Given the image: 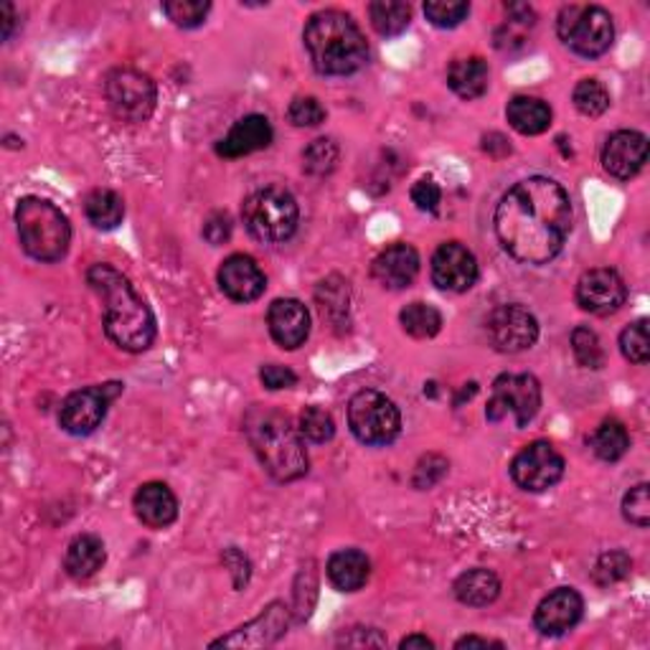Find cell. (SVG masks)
<instances>
[{
	"instance_id": "34",
	"label": "cell",
	"mask_w": 650,
	"mask_h": 650,
	"mask_svg": "<svg viewBox=\"0 0 650 650\" xmlns=\"http://www.w3.org/2000/svg\"><path fill=\"white\" fill-rule=\"evenodd\" d=\"M574 107H577L585 117H600L602 112H608L610 107V92L602 81L597 79H582L577 87H574Z\"/></svg>"
},
{
	"instance_id": "11",
	"label": "cell",
	"mask_w": 650,
	"mask_h": 650,
	"mask_svg": "<svg viewBox=\"0 0 650 650\" xmlns=\"http://www.w3.org/2000/svg\"><path fill=\"white\" fill-rule=\"evenodd\" d=\"M123 392V384H97L87 388H77L62 402L59 409V424L69 435L85 437L100 428L107 417L112 399Z\"/></svg>"
},
{
	"instance_id": "3",
	"label": "cell",
	"mask_w": 650,
	"mask_h": 650,
	"mask_svg": "<svg viewBox=\"0 0 650 650\" xmlns=\"http://www.w3.org/2000/svg\"><path fill=\"white\" fill-rule=\"evenodd\" d=\"M303 43L318 74L348 77L369 62V43L361 28L343 11H318L303 28Z\"/></svg>"
},
{
	"instance_id": "10",
	"label": "cell",
	"mask_w": 650,
	"mask_h": 650,
	"mask_svg": "<svg viewBox=\"0 0 650 650\" xmlns=\"http://www.w3.org/2000/svg\"><path fill=\"white\" fill-rule=\"evenodd\" d=\"M104 97L112 115L123 123H145L158 102V89L148 74L138 69H112L104 77Z\"/></svg>"
},
{
	"instance_id": "52",
	"label": "cell",
	"mask_w": 650,
	"mask_h": 650,
	"mask_svg": "<svg viewBox=\"0 0 650 650\" xmlns=\"http://www.w3.org/2000/svg\"><path fill=\"white\" fill-rule=\"evenodd\" d=\"M399 648H435V642H432L428 635H407V638L399 642Z\"/></svg>"
},
{
	"instance_id": "12",
	"label": "cell",
	"mask_w": 650,
	"mask_h": 650,
	"mask_svg": "<svg viewBox=\"0 0 650 650\" xmlns=\"http://www.w3.org/2000/svg\"><path fill=\"white\" fill-rule=\"evenodd\" d=\"M485 333L500 354H521L539 341V320L524 305L506 303L485 318Z\"/></svg>"
},
{
	"instance_id": "19",
	"label": "cell",
	"mask_w": 650,
	"mask_h": 650,
	"mask_svg": "<svg viewBox=\"0 0 650 650\" xmlns=\"http://www.w3.org/2000/svg\"><path fill=\"white\" fill-rule=\"evenodd\" d=\"M288 620H290V610L282 602H272L263 615H257L252 623H246L242 627H237L234 633L227 635V638L214 640L212 646H227V648H263V646H272L275 640H280L288 630Z\"/></svg>"
},
{
	"instance_id": "35",
	"label": "cell",
	"mask_w": 650,
	"mask_h": 650,
	"mask_svg": "<svg viewBox=\"0 0 650 650\" xmlns=\"http://www.w3.org/2000/svg\"><path fill=\"white\" fill-rule=\"evenodd\" d=\"M297 430H301L303 439H308L313 445L331 443L335 435L333 417L320 407H305L301 412V424H297Z\"/></svg>"
},
{
	"instance_id": "45",
	"label": "cell",
	"mask_w": 650,
	"mask_h": 650,
	"mask_svg": "<svg viewBox=\"0 0 650 650\" xmlns=\"http://www.w3.org/2000/svg\"><path fill=\"white\" fill-rule=\"evenodd\" d=\"M445 473H447V460L439 458V455H428V458L420 460V466L415 470V488L428 490L432 485L443 481Z\"/></svg>"
},
{
	"instance_id": "50",
	"label": "cell",
	"mask_w": 650,
	"mask_h": 650,
	"mask_svg": "<svg viewBox=\"0 0 650 650\" xmlns=\"http://www.w3.org/2000/svg\"><path fill=\"white\" fill-rule=\"evenodd\" d=\"M0 16H3V41H11L13 28H16V9L11 3H5L0 9Z\"/></svg>"
},
{
	"instance_id": "13",
	"label": "cell",
	"mask_w": 650,
	"mask_h": 650,
	"mask_svg": "<svg viewBox=\"0 0 650 650\" xmlns=\"http://www.w3.org/2000/svg\"><path fill=\"white\" fill-rule=\"evenodd\" d=\"M564 458L557 447L544 439L526 445L511 462V477L519 488L528 493H544L562 481Z\"/></svg>"
},
{
	"instance_id": "38",
	"label": "cell",
	"mask_w": 650,
	"mask_h": 650,
	"mask_svg": "<svg viewBox=\"0 0 650 650\" xmlns=\"http://www.w3.org/2000/svg\"><path fill=\"white\" fill-rule=\"evenodd\" d=\"M470 3L466 0H430L424 3V16L437 28H455L468 18Z\"/></svg>"
},
{
	"instance_id": "18",
	"label": "cell",
	"mask_w": 650,
	"mask_h": 650,
	"mask_svg": "<svg viewBox=\"0 0 650 650\" xmlns=\"http://www.w3.org/2000/svg\"><path fill=\"white\" fill-rule=\"evenodd\" d=\"M219 288L229 301L252 303L263 297L267 278L250 254H231L219 267Z\"/></svg>"
},
{
	"instance_id": "26",
	"label": "cell",
	"mask_w": 650,
	"mask_h": 650,
	"mask_svg": "<svg viewBox=\"0 0 650 650\" xmlns=\"http://www.w3.org/2000/svg\"><path fill=\"white\" fill-rule=\"evenodd\" d=\"M506 117L515 132L521 136H541L551 125V107L539 97L519 94L508 102Z\"/></svg>"
},
{
	"instance_id": "23",
	"label": "cell",
	"mask_w": 650,
	"mask_h": 650,
	"mask_svg": "<svg viewBox=\"0 0 650 650\" xmlns=\"http://www.w3.org/2000/svg\"><path fill=\"white\" fill-rule=\"evenodd\" d=\"M136 515L148 528H168L178 519V500L166 483H143L132 498Z\"/></svg>"
},
{
	"instance_id": "39",
	"label": "cell",
	"mask_w": 650,
	"mask_h": 650,
	"mask_svg": "<svg viewBox=\"0 0 650 650\" xmlns=\"http://www.w3.org/2000/svg\"><path fill=\"white\" fill-rule=\"evenodd\" d=\"M572 351L577 356V361L585 366V369H600L604 364V351L602 343L597 339V333L592 328L579 326L572 331Z\"/></svg>"
},
{
	"instance_id": "1",
	"label": "cell",
	"mask_w": 650,
	"mask_h": 650,
	"mask_svg": "<svg viewBox=\"0 0 650 650\" xmlns=\"http://www.w3.org/2000/svg\"><path fill=\"white\" fill-rule=\"evenodd\" d=\"M572 201L551 178L532 176L500 199L493 216L496 237L521 265H549L564 250L572 231Z\"/></svg>"
},
{
	"instance_id": "25",
	"label": "cell",
	"mask_w": 650,
	"mask_h": 650,
	"mask_svg": "<svg viewBox=\"0 0 650 650\" xmlns=\"http://www.w3.org/2000/svg\"><path fill=\"white\" fill-rule=\"evenodd\" d=\"M488 81H490V72L485 59L481 56H466V59H455L447 69V85L460 100H477L488 92Z\"/></svg>"
},
{
	"instance_id": "22",
	"label": "cell",
	"mask_w": 650,
	"mask_h": 650,
	"mask_svg": "<svg viewBox=\"0 0 650 650\" xmlns=\"http://www.w3.org/2000/svg\"><path fill=\"white\" fill-rule=\"evenodd\" d=\"M275 138L270 119L265 115H246L239 119V123L231 127V130L224 136L219 143H216V153L221 158H244V155L265 151L270 148Z\"/></svg>"
},
{
	"instance_id": "32",
	"label": "cell",
	"mask_w": 650,
	"mask_h": 650,
	"mask_svg": "<svg viewBox=\"0 0 650 650\" xmlns=\"http://www.w3.org/2000/svg\"><path fill=\"white\" fill-rule=\"evenodd\" d=\"M399 323L412 339H435L443 331V316L428 303H409L399 313Z\"/></svg>"
},
{
	"instance_id": "51",
	"label": "cell",
	"mask_w": 650,
	"mask_h": 650,
	"mask_svg": "<svg viewBox=\"0 0 650 650\" xmlns=\"http://www.w3.org/2000/svg\"><path fill=\"white\" fill-rule=\"evenodd\" d=\"M504 648V642H496V640H488V638H477V635H466V638H460L458 642H455V648Z\"/></svg>"
},
{
	"instance_id": "29",
	"label": "cell",
	"mask_w": 650,
	"mask_h": 650,
	"mask_svg": "<svg viewBox=\"0 0 650 650\" xmlns=\"http://www.w3.org/2000/svg\"><path fill=\"white\" fill-rule=\"evenodd\" d=\"M589 447L597 458L604 462H617L625 458V453L630 450V435H627L625 424L617 420H604L600 428L589 437Z\"/></svg>"
},
{
	"instance_id": "40",
	"label": "cell",
	"mask_w": 650,
	"mask_h": 650,
	"mask_svg": "<svg viewBox=\"0 0 650 650\" xmlns=\"http://www.w3.org/2000/svg\"><path fill=\"white\" fill-rule=\"evenodd\" d=\"M630 570H633V562L625 551H608V555H602L600 559H597L595 582L602 587L615 585V582L625 579L627 574H630Z\"/></svg>"
},
{
	"instance_id": "2",
	"label": "cell",
	"mask_w": 650,
	"mask_h": 650,
	"mask_svg": "<svg viewBox=\"0 0 650 650\" xmlns=\"http://www.w3.org/2000/svg\"><path fill=\"white\" fill-rule=\"evenodd\" d=\"M89 288L104 305V333L127 354H143L155 341V318L130 280L112 265H92L87 270Z\"/></svg>"
},
{
	"instance_id": "42",
	"label": "cell",
	"mask_w": 650,
	"mask_h": 650,
	"mask_svg": "<svg viewBox=\"0 0 650 650\" xmlns=\"http://www.w3.org/2000/svg\"><path fill=\"white\" fill-rule=\"evenodd\" d=\"M288 119L295 127H316L326 123V110L316 97H295V100L290 102Z\"/></svg>"
},
{
	"instance_id": "15",
	"label": "cell",
	"mask_w": 650,
	"mask_h": 650,
	"mask_svg": "<svg viewBox=\"0 0 650 650\" xmlns=\"http://www.w3.org/2000/svg\"><path fill=\"white\" fill-rule=\"evenodd\" d=\"M627 301V288L623 278L610 267H595L587 270L577 282V303L582 310L592 316H612L623 308Z\"/></svg>"
},
{
	"instance_id": "33",
	"label": "cell",
	"mask_w": 650,
	"mask_h": 650,
	"mask_svg": "<svg viewBox=\"0 0 650 650\" xmlns=\"http://www.w3.org/2000/svg\"><path fill=\"white\" fill-rule=\"evenodd\" d=\"M341 151L331 138H318L303 151V170L310 176H331L339 166Z\"/></svg>"
},
{
	"instance_id": "7",
	"label": "cell",
	"mask_w": 650,
	"mask_h": 650,
	"mask_svg": "<svg viewBox=\"0 0 650 650\" xmlns=\"http://www.w3.org/2000/svg\"><path fill=\"white\" fill-rule=\"evenodd\" d=\"M557 34L574 54L597 59L612 47L615 26L612 16L600 5H564L557 18Z\"/></svg>"
},
{
	"instance_id": "5",
	"label": "cell",
	"mask_w": 650,
	"mask_h": 650,
	"mask_svg": "<svg viewBox=\"0 0 650 650\" xmlns=\"http://www.w3.org/2000/svg\"><path fill=\"white\" fill-rule=\"evenodd\" d=\"M21 246L36 263H59L69 252L72 227L64 212L47 199L26 196L16 206Z\"/></svg>"
},
{
	"instance_id": "37",
	"label": "cell",
	"mask_w": 650,
	"mask_h": 650,
	"mask_svg": "<svg viewBox=\"0 0 650 650\" xmlns=\"http://www.w3.org/2000/svg\"><path fill=\"white\" fill-rule=\"evenodd\" d=\"M212 3L206 0H168L163 3V13L181 28H196L206 21Z\"/></svg>"
},
{
	"instance_id": "31",
	"label": "cell",
	"mask_w": 650,
	"mask_h": 650,
	"mask_svg": "<svg viewBox=\"0 0 650 650\" xmlns=\"http://www.w3.org/2000/svg\"><path fill=\"white\" fill-rule=\"evenodd\" d=\"M85 214L92 227L97 229H115L117 224H123L125 216V201L110 189H97L85 201Z\"/></svg>"
},
{
	"instance_id": "41",
	"label": "cell",
	"mask_w": 650,
	"mask_h": 650,
	"mask_svg": "<svg viewBox=\"0 0 650 650\" xmlns=\"http://www.w3.org/2000/svg\"><path fill=\"white\" fill-rule=\"evenodd\" d=\"M623 515L625 521H630L633 526L648 528L650 524V496H648V483L635 485L625 493L623 498Z\"/></svg>"
},
{
	"instance_id": "30",
	"label": "cell",
	"mask_w": 650,
	"mask_h": 650,
	"mask_svg": "<svg viewBox=\"0 0 650 650\" xmlns=\"http://www.w3.org/2000/svg\"><path fill=\"white\" fill-rule=\"evenodd\" d=\"M373 31L381 36H399L412 24V9L402 0H377L369 5Z\"/></svg>"
},
{
	"instance_id": "28",
	"label": "cell",
	"mask_w": 650,
	"mask_h": 650,
	"mask_svg": "<svg viewBox=\"0 0 650 650\" xmlns=\"http://www.w3.org/2000/svg\"><path fill=\"white\" fill-rule=\"evenodd\" d=\"M453 589L455 597H458L462 604H468V608H485V604H490L500 595V582L490 570L477 566V570L462 572L460 577L455 579Z\"/></svg>"
},
{
	"instance_id": "9",
	"label": "cell",
	"mask_w": 650,
	"mask_h": 650,
	"mask_svg": "<svg viewBox=\"0 0 650 650\" xmlns=\"http://www.w3.org/2000/svg\"><path fill=\"white\" fill-rule=\"evenodd\" d=\"M541 407V384L534 373H500L493 381V397L485 407L490 422H504L511 417L515 428H526Z\"/></svg>"
},
{
	"instance_id": "43",
	"label": "cell",
	"mask_w": 650,
	"mask_h": 650,
	"mask_svg": "<svg viewBox=\"0 0 650 650\" xmlns=\"http://www.w3.org/2000/svg\"><path fill=\"white\" fill-rule=\"evenodd\" d=\"M303 577H305V587L303 582L297 579V589H295V620L303 623V620L310 617L313 604H316L318 597V579H316V570H313V562H308V570L303 566Z\"/></svg>"
},
{
	"instance_id": "46",
	"label": "cell",
	"mask_w": 650,
	"mask_h": 650,
	"mask_svg": "<svg viewBox=\"0 0 650 650\" xmlns=\"http://www.w3.org/2000/svg\"><path fill=\"white\" fill-rule=\"evenodd\" d=\"M409 196H412V204L420 208V212L437 214L439 201H443V191H439V186L432 181V178H420V181L412 186V191H409Z\"/></svg>"
},
{
	"instance_id": "16",
	"label": "cell",
	"mask_w": 650,
	"mask_h": 650,
	"mask_svg": "<svg viewBox=\"0 0 650 650\" xmlns=\"http://www.w3.org/2000/svg\"><path fill=\"white\" fill-rule=\"evenodd\" d=\"M582 615H585V600L577 589L559 587L539 602L534 612V625L541 635L559 638V635L574 630Z\"/></svg>"
},
{
	"instance_id": "20",
	"label": "cell",
	"mask_w": 650,
	"mask_h": 650,
	"mask_svg": "<svg viewBox=\"0 0 650 650\" xmlns=\"http://www.w3.org/2000/svg\"><path fill=\"white\" fill-rule=\"evenodd\" d=\"M267 326L270 335L280 348H301L310 335V313L295 297H280L267 310Z\"/></svg>"
},
{
	"instance_id": "44",
	"label": "cell",
	"mask_w": 650,
	"mask_h": 650,
	"mask_svg": "<svg viewBox=\"0 0 650 650\" xmlns=\"http://www.w3.org/2000/svg\"><path fill=\"white\" fill-rule=\"evenodd\" d=\"M333 282L335 280H328L320 285V293H326V297L318 295L323 318H335V310H339L341 316L348 313V288H343V282H339V285H333Z\"/></svg>"
},
{
	"instance_id": "24",
	"label": "cell",
	"mask_w": 650,
	"mask_h": 650,
	"mask_svg": "<svg viewBox=\"0 0 650 650\" xmlns=\"http://www.w3.org/2000/svg\"><path fill=\"white\" fill-rule=\"evenodd\" d=\"M326 572L339 592H358L371 577V562L364 551L341 549L328 559Z\"/></svg>"
},
{
	"instance_id": "21",
	"label": "cell",
	"mask_w": 650,
	"mask_h": 650,
	"mask_svg": "<svg viewBox=\"0 0 650 650\" xmlns=\"http://www.w3.org/2000/svg\"><path fill=\"white\" fill-rule=\"evenodd\" d=\"M371 272L379 285H384L386 290H405L420 275V254H417L415 246L397 242L379 252V257L371 265Z\"/></svg>"
},
{
	"instance_id": "48",
	"label": "cell",
	"mask_w": 650,
	"mask_h": 650,
	"mask_svg": "<svg viewBox=\"0 0 650 650\" xmlns=\"http://www.w3.org/2000/svg\"><path fill=\"white\" fill-rule=\"evenodd\" d=\"M204 237H206V242H212L214 246L229 242V237H231L229 216L227 214H214L212 219L204 224Z\"/></svg>"
},
{
	"instance_id": "36",
	"label": "cell",
	"mask_w": 650,
	"mask_h": 650,
	"mask_svg": "<svg viewBox=\"0 0 650 650\" xmlns=\"http://www.w3.org/2000/svg\"><path fill=\"white\" fill-rule=\"evenodd\" d=\"M620 351H623V356L627 361L633 364H648L650 358V341H648V320L640 318L635 320L625 328L623 333H620Z\"/></svg>"
},
{
	"instance_id": "8",
	"label": "cell",
	"mask_w": 650,
	"mask_h": 650,
	"mask_svg": "<svg viewBox=\"0 0 650 650\" xmlns=\"http://www.w3.org/2000/svg\"><path fill=\"white\" fill-rule=\"evenodd\" d=\"M348 428L361 445L386 447L399 437L402 415L386 394L364 388L348 402Z\"/></svg>"
},
{
	"instance_id": "17",
	"label": "cell",
	"mask_w": 650,
	"mask_h": 650,
	"mask_svg": "<svg viewBox=\"0 0 650 650\" xmlns=\"http://www.w3.org/2000/svg\"><path fill=\"white\" fill-rule=\"evenodd\" d=\"M648 161V138L635 130H620L602 148V166L617 181H630Z\"/></svg>"
},
{
	"instance_id": "14",
	"label": "cell",
	"mask_w": 650,
	"mask_h": 650,
	"mask_svg": "<svg viewBox=\"0 0 650 650\" xmlns=\"http://www.w3.org/2000/svg\"><path fill=\"white\" fill-rule=\"evenodd\" d=\"M432 282L447 293H468L477 282L475 254L460 242H445L432 254Z\"/></svg>"
},
{
	"instance_id": "27",
	"label": "cell",
	"mask_w": 650,
	"mask_h": 650,
	"mask_svg": "<svg viewBox=\"0 0 650 650\" xmlns=\"http://www.w3.org/2000/svg\"><path fill=\"white\" fill-rule=\"evenodd\" d=\"M107 551H104L102 539L94 534H81L69 544L64 557V570L74 579H89L102 570Z\"/></svg>"
},
{
	"instance_id": "4",
	"label": "cell",
	"mask_w": 650,
	"mask_h": 650,
	"mask_svg": "<svg viewBox=\"0 0 650 650\" xmlns=\"http://www.w3.org/2000/svg\"><path fill=\"white\" fill-rule=\"evenodd\" d=\"M244 435L263 468L278 483H293L308 473V453L301 430L280 409L254 405L244 415Z\"/></svg>"
},
{
	"instance_id": "49",
	"label": "cell",
	"mask_w": 650,
	"mask_h": 650,
	"mask_svg": "<svg viewBox=\"0 0 650 650\" xmlns=\"http://www.w3.org/2000/svg\"><path fill=\"white\" fill-rule=\"evenodd\" d=\"M358 638L356 635H343V646H386V638L384 635H379V630H371V627H366V633H364V627H358Z\"/></svg>"
},
{
	"instance_id": "47",
	"label": "cell",
	"mask_w": 650,
	"mask_h": 650,
	"mask_svg": "<svg viewBox=\"0 0 650 650\" xmlns=\"http://www.w3.org/2000/svg\"><path fill=\"white\" fill-rule=\"evenodd\" d=\"M259 379H263V384L267 388H272V392H280V388H290L297 384V377L293 369H288V366L280 364H267L259 369Z\"/></svg>"
},
{
	"instance_id": "6",
	"label": "cell",
	"mask_w": 650,
	"mask_h": 650,
	"mask_svg": "<svg viewBox=\"0 0 650 650\" xmlns=\"http://www.w3.org/2000/svg\"><path fill=\"white\" fill-rule=\"evenodd\" d=\"M242 219L250 234L263 244H282L295 234L301 208L282 186H265L244 199Z\"/></svg>"
}]
</instances>
